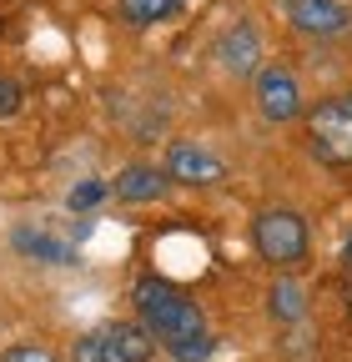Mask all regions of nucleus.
Wrapping results in <instances>:
<instances>
[{
    "mask_svg": "<svg viewBox=\"0 0 352 362\" xmlns=\"http://www.w3.org/2000/svg\"><path fill=\"white\" fill-rule=\"evenodd\" d=\"M131 307H136V322L166 347L171 362H201L211 352L201 302L192 292H182L176 282H166L161 272H141L131 282Z\"/></svg>",
    "mask_w": 352,
    "mask_h": 362,
    "instance_id": "1",
    "label": "nucleus"
},
{
    "mask_svg": "<svg viewBox=\"0 0 352 362\" xmlns=\"http://www.w3.org/2000/svg\"><path fill=\"white\" fill-rule=\"evenodd\" d=\"M252 252L272 272H297L312 257V226L292 206H262L252 216Z\"/></svg>",
    "mask_w": 352,
    "mask_h": 362,
    "instance_id": "2",
    "label": "nucleus"
},
{
    "mask_svg": "<svg viewBox=\"0 0 352 362\" xmlns=\"http://www.w3.org/2000/svg\"><path fill=\"white\" fill-rule=\"evenodd\" d=\"M302 136L317 166L347 171L352 166V90H332L317 106H307L302 116Z\"/></svg>",
    "mask_w": 352,
    "mask_h": 362,
    "instance_id": "3",
    "label": "nucleus"
},
{
    "mask_svg": "<svg viewBox=\"0 0 352 362\" xmlns=\"http://www.w3.org/2000/svg\"><path fill=\"white\" fill-rule=\"evenodd\" d=\"M156 347L161 342L136 322V317H111V322L81 332L71 342V362H151Z\"/></svg>",
    "mask_w": 352,
    "mask_h": 362,
    "instance_id": "4",
    "label": "nucleus"
},
{
    "mask_svg": "<svg viewBox=\"0 0 352 362\" xmlns=\"http://www.w3.org/2000/svg\"><path fill=\"white\" fill-rule=\"evenodd\" d=\"M252 101H257V116L267 126H292L307 116V101H302V81L292 66L282 61H267L257 76H252Z\"/></svg>",
    "mask_w": 352,
    "mask_h": 362,
    "instance_id": "5",
    "label": "nucleus"
},
{
    "mask_svg": "<svg viewBox=\"0 0 352 362\" xmlns=\"http://www.w3.org/2000/svg\"><path fill=\"white\" fill-rule=\"evenodd\" d=\"M161 171H166L171 187H192V192H206V187H222V181H227V161L216 156L206 141H192V136L166 141Z\"/></svg>",
    "mask_w": 352,
    "mask_h": 362,
    "instance_id": "6",
    "label": "nucleus"
},
{
    "mask_svg": "<svg viewBox=\"0 0 352 362\" xmlns=\"http://www.w3.org/2000/svg\"><path fill=\"white\" fill-rule=\"evenodd\" d=\"M211 61L222 66V76H232V81H252L262 66H267L257 25H252V21H232L222 35L211 40Z\"/></svg>",
    "mask_w": 352,
    "mask_h": 362,
    "instance_id": "7",
    "label": "nucleus"
},
{
    "mask_svg": "<svg viewBox=\"0 0 352 362\" xmlns=\"http://www.w3.org/2000/svg\"><path fill=\"white\" fill-rule=\"evenodd\" d=\"M282 21L297 35L337 40V35L352 30V6H347V0H282Z\"/></svg>",
    "mask_w": 352,
    "mask_h": 362,
    "instance_id": "8",
    "label": "nucleus"
},
{
    "mask_svg": "<svg viewBox=\"0 0 352 362\" xmlns=\"http://www.w3.org/2000/svg\"><path fill=\"white\" fill-rule=\"evenodd\" d=\"M166 187H171V181H166V171L156 161H126L116 171V181H111V197L126 202V206H146V202L166 197Z\"/></svg>",
    "mask_w": 352,
    "mask_h": 362,
    "instance_id": "9",
    "label": "nucleus"
},
{
    "mask_svg": "<svg viewBox=\"0 0 352 362\" xmlns=\"http://www.w3.org/2000/svg\"><path fill=\"white\" fill-rule=\"evenodd\" d=\"M267 312H272V322H282V327H297L307 317V287L292 277V272H277V282L267 287Z\"/></svg>",
    "mask_w": 352,
    "mask_h": 362,
    "instance_id": "10",
    "label": "nucleus"
},
{
    "mask_svg": "<svg viewBox=\"0 0 352 362\" xmlns=\"http://www.w3.org/2000/svg\"><path fill=\"white\" fill-rule=\"evenodd\" d=\"M187 11V0H116V16L131 25V30H151V25H166Z\"/></svg>",
    "mask_w": 352,
    "mask_h": 362,
    "instance_id": "11",
    "label": "nucleus"
},
{
    "mask_svg": "<svg viewBox=\"0 0 352 362\" xmlns=\"http://www.w3.org/2000/svg\"><path fill=\"white\" fill-rule=\"evenodd\" d=\"M16 252H25V257H40V262H51V267H71L76 262V252L66 247V242H56L51 232H30V226H16Z\"/></svg>",
    "mask_w": 352,
    "mask_h": 362,
    "instance_id": "12",
    "label": "nucleus"
},
{
    "mask_svg": "<svg viewBox=\"0 0 352 362\" xmlns=\"http://www.w3.org/2000/svg\"><path fill=\"white\" fill-rule=\"evenodd\" d=\"M0 362H61L46 342H11L6 352H0Z\"/></svg>",
    "mask_w": 352,
    "mask_h": 362,
    "instance_id": "13",
    "label": "nucleus"
},
{
    "mask_svg": "<svg viewBox=\"0 0 352 362\" xmlns=\"http://www.w3.org/2000/svg\"><path fill=\"white\" fill-rule=\"evenodd\" d=\"M20 106H25V86L11 81V76H0V121L20 116Z\"/></svg>",
    "mask_w": 352,
    "mask_h": 362,
    "instance_id": "14",
    "label": "nucleus"
},
{
    "mask_svg": "<svg viewBox=\"0 0 352 362\" xmlns=\"http://www.w3.org/2000/svg\"><path fill=\"white\" fill-rule=\"evenodd\" d=\"M106 192H111V181H86V187H76V192L66 197V206H71V211H76V206H91V202H101Z\"/></svg>",
    "mask_w": 352,
    "mask_h": 362,
    "instance_id": "15",
    "label": "nucleus"
}]
</instances>
